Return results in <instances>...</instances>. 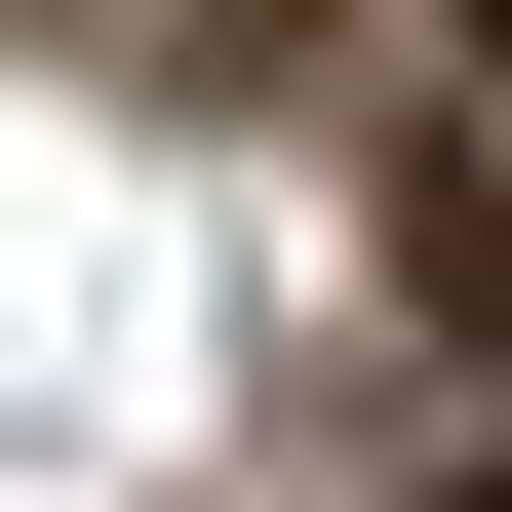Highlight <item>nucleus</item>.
<instances>
[{"label": "nucleus", "instance_id": "obj_1", "mask_svg": "<svg viewBox=\"0 0 512 512\" xmlns=\"http://www.w3.org/2000/svg\"><path fill=\"white\" fill-rule=\"evenodd\" d=\"M473 79H512V0H473Z\"/></svg>", "mask_w": 512, "mask_h": 512}, {"label": "nucleus", "instance_id": "obj_2", "mask_svg": "<svg viewBox=\"0 0 512 512\" xmlns=\"http://www.w3.org/2000/svg\"><path fill=\"white\" fill-rule=\"evenodd\" d=\"M473 512H512V473H473Z\"/></svg>", "mask_w": 512, "mask_h": 512}]
</instances>
